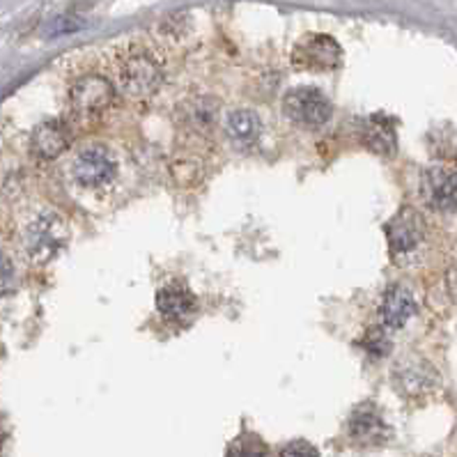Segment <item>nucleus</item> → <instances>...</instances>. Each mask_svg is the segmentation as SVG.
<instances>
[{"label":"nucleus","instance_id":"1","mask_svg":"<svg viewBox=\"0 0 457 457\" xmlns=\"http://www.w3.org/2000/svg\"><path fill=\"white\" fill-rule=\"evenodd\" d=\"M106 62L115 92H122L129 99H147L162 87L163 62L147 42L131 39L120 44Z\"/></svg>","mask_w":457,"mask_h":457},{"label":"nucleus","instance_id":"2","mask_svg":"<svg viewBox=\"0 0 457 457\" xmlns=\"http://www.w3.org/2000/svg\"><path fill=\"white\" fill-rule=\"evenodd\" d=\"M386 242L393 264L404 267V264L419 262L425 242H428V228L420 212H416L414 207H403L386 223Z\"/></svg>","mask_w":457,"mask_h":457},{"label":"nucleus","instance_id":"3","mask_svg":"<svg viewBox=\"0 0 457 457\" xmlns=\"http://www.w3.org/2000/svg\"><path fill=\"white\" fill-rule=\"evenodd\" d=\"M70 242L67 220L54 210H44L28 220L23 230V246L35 262H51Z\"/></svg>","mask_w":457,"mask_h":457},{"label":"nucleus","instance_id":"4","mask_svg":"<svg viewBox=\"0 0 457 457\" xmlns=\"http://www.w3.org/2000/svg\"><path fill=\"white\" fill-rule=\"evenodd\" d=\"M118 156L106 145H87L76 152L71 162V178L81 188L102 191L118 178Z\"/></svg>","mask_w":457,"mask_h":457},{"label":"nucleus","instance_id":"5","mask_svg":"<svg viewBox=\"0 0 457 457\" xmlns=\"http://www.w3.org/2000/svg\"><path fill=\"white\" fill-rule=\"evenodd\" d=\"M283 113L290 122L303 129H320L331 120L334 106L322 90L311 86H299L290 90L283 99Z\"/></svg>","mask_w":457,"mask_h":457},{"label":"nucleus","instance_id":"6","mask_svg":"<svg viewBox=\"0 0 457 457\" xmlns=\"http://www.w3.org/2000/svg\"><path fill=\"white\" fill-rule=\"evenodd\" d=\"M343 62V49L334 37L312 33L292 49V67L302 71H334Z\"/></svg>","mask_w":457,"mask_h":457},{"label":"nucleus","instance_id":"7","mask_svg":"<svg viewBox=\"0 0 457 457\" xmlns=\"http://www.w3.org/2000/svg\"><path fill=\"white\" fill-rule=\"evenodd\" d=\"M115 99V87L104 74H86L70 87V106L76 115L92 118L104 113Z\"/></svg>","mask_w":457,"mask_h":457},{"label":"nucleus","instance_id":"8","mask_svg":"<svg viewBox=\"0 0 457 457\" xmlns=\"http://www.w3.org/2000/svg\"><path fill=\"white\" fill-rule=\"evenodd\" d=\"M393 384L407 398H420L439 384L435 366L420 356H404L393 366Z\"/></svg>","mask_w":457,"mask_h":457},{"label":"nucleus","instance_id":"9","mask_svg":"<svg viewBox=\"0 0 457 457\" xmlns=\"http://www.w3.org/2000/svg\"><path fill=\"white\" fill-rule=\"evenodd\" d=\"M347 435H350V439L354 441L356 446L375 448L384 446L391 439V428L384 420L382 411L377 409V404L363 403L350 414Z\"/></svg>","mask_w":457,"mask_h":457},{"label":"nucleus","instance_id":"10","mask_svg":"<svg viewBox=\"0 0 457 457\" xmlns=\"http://www.w3.org/2000/svg\"><path fill=\"white\" fill-rule=\"evenodd\" d=\"M420 200H423L430 210L451 214L457 212V172L448 168H428L420 175Z\"/></svg>","mask_w":457,"mask_h":457},{"label":"nucleus","instance_id":"11","mask_svg":"<svg viewBox=\"0 0 457 457\" xmlns=\"http://www.w3.org/2000/svg\"><path fill=\"white\" fill-rule=\"evenodd\" d=\"M195 295L182 280H168L166 286L156 292V311L162 312L168 322H187L195 312Z\"/></svg>","mask_w":457,"mask_h":457},{"label":"nucleus","instance_id":"12","mask_svg":"<svg viewBox=\"0 0 457 457\" xmlns=\"http://www.w3.org/2000/svg\"><path fill=\"white\" fill-rule=\"evenodd\" d=\"M71 134L62 120H46L37 124L30 136V150L42 162H54L70 147Z\"/></svg>","mask_w":457,"mask_h":457},{"label":"nucleus","instance_id":"13","mask_svg":"<svg viewBox=\"0 0 457 457\" xmlns=\"http://www.w3.org/2000/svg\"><path fill=\"white\" fill-rule=\"evenodd\" d=\"M361 143L379 156H393L398 152V131L395 122L386 115H370L361 122Z\"/></svg>","mask_w":457,"mask_h":457},{"label":"nucleus","instance_id":"14","mask_svg":"<svg viewBox=\"0 0 457 457\" xmlns=\"http://www.w3.org/2000/svg\"><path fill=\"white\" fill-rule=\"evenodd\" d=\"M416 315L414 292L404 286H391L382 296L379 320L384 328H403Z\"/></svg>","mask_w":457,"mask_h":457},{"label":"nucleus","instance_id":"15","mask_svg":"<svg viewBox=\"0 0 457 457\" xmlns=\"http://www.w3.org/2000/svg\"><path fill=\"white\" fill-rule=\"evenodd\" d=\"M226 136L237 147H253L258 138L262 136V120L255 111L248 108H237L226 115Z\"/></svg>","mask_w":457,"mask_h":457},{"label":"nucleus","instance_id":"16","mask_svg":"<svg viewBox=\"0 0 457 457\" xmlns=\"http://www.w3.org/2000/svg\"><path fill=\"white\" fill-rule=\"evenodd\" d=\"M216 102L207 97L188 99L182 108H179V115H182V122L187 124L188 131L194 134H210L212 127L216 124Z\"/></svg>","mask_w":457,"mask_h":457},{"label":"nucleus","instance_id":"17","mask_svg":"<svg viewBox=\"0 0 457 457\" xmlns=\"http://www.w3.org/2000/svg\"><path fill=\"white\" fill-rule=\"evenodd\" d=\"M226 457H270V451L258 435L244 432L228 446Z\"/></svg>","mask_w":457,"mask_h":457},{"label":"nucleus","instance_id":"18","mask_svg":"<svg viewBox=\"0 0 457 457\" xmlns=\"http://www.w3.org/2000/svg\"><path fill=\"white\" fill-rule=\"evenodd\" d=\"M361 347H363L370 356H386L388 352H391V338H388L386 328L384 327L368 328L363 340H361Z\"/></svg>","mask_w":457,"mask_h":457},{"label":"nucleus","instance_id":"19","mask_svg":"<svg viewBox=\"0 0 457 457\" xmlns=\"http://www.w3.org/2000/svg\"><path fill=\"white\" fill-rule=\"evenodd\" d=\"M14 287H17V270H14V262L10 260V255L0 251V299L12 295Z\"/></svg>","mask_w":457,"mask_h":457},{"label":"nucleus","instance_id":"20","mask_svg":"<svg viewBox=\"0 0 457 457\" xmlns=\"http://www.w3.org/2000/svg\"><path fill=\"white\" fill-rule=\"evenodd\" d=\"M278 457H318V448L308 441H292V444L280 448Z\"/></svg>","mask_w":457,"mask_h":457},{"label":"nucleus","instance_id":"21","mask_svg":"<svg viewBox=\"0 0 457 457\" xmlns=\"http://www.w3.org/2000/svg\"><path fill=\"white\" fill-rule=\"evenodd\" d=\"M446 283H448V292H451L453 302L457 303V262L453 264V267H451V271H448V276H446Z\"/></svg>","mask_w":457,"mask_h":457},{"label":"nucleus","instance_id":"22","mask_svg":"<svg viewBox=\"0 0 457 457\" xmlns=\"http://www.w3.org/2000/svg\"><path fill=\"white\" fill-rule=\"evenodd\" d=\"M3 444H5V432H3V428H0V448H3Z\"/></svg>","mask_w":457,"mask_h":457}]
</instances>
